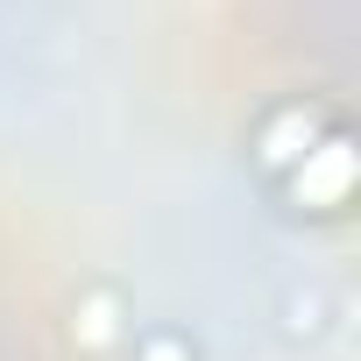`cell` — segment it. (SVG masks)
<instances>
[{
  "mask_svg": "<svg viewBox=\"0 0 361 361\" xmlns=\"http://www.w3.org/2000/svg\"><path fill=\"white\" fill-rule=\"evenodd\" d=\"M142 361H192V354L177 347V340H149V347H142Z\"/></svg>",
  "mask_w": 361,
  "mask_h": 361,
  "instance_id": "cell-2",
  "label": "cell"
},
{
  "mask_svg": "<svg viewBox=\"0 0 361 361\" xmlns=\"http://www.w3.org/2000/svg\"><path fill=\"white\" fill-rule=\"evenodd\" d=\"M347 185H354V156H347V142H340V135L312 142L305 163H298V199L319 206V213H333V206H347Z\"/></svg>",
  "mask_w": 361,
  "mask_h": 361,
  "instance_id": "cell-1",
  "label": "cell"
}]
</instances>
